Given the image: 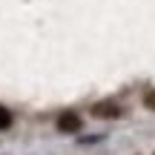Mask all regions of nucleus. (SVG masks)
<instances>
[{"label":"nucleus","instance_id":"obj_1","mask_svg":"<svg viewBox=\"0 0 155 155\" xmlns=\"http://www.w3.org/2000/svg\"><path fill=\"white\" fill-rule=\"evenodd\" d=\"M81 127H83V121H81L78 112H63V115L58 118V129H61V132H78Z\"/></svg>","mask_w":155,"mask_h":155},{"label":"nucleus","instance_id":"obj_2","mask_svg":"<svg viewBox=\"0 0 155 155\" xmlns=\"http://www.w3.org/2000/svg\"><path fill=\"white\" fill-rule=\"evenodd\" d=\"M95 115H98V118H115L118 115V106L115 104H98V106H95Z\"/></svg>","mask_w":155,"mask_h":155},{"label":"nucleus","instance_id":"obj_3","mask_svg":"<svg viewBox=\"0 0 155 155\" xmlns=\"http://www.w3.org/2000/svg\"><path fill=\"white\" fill-rule=\"evenodd\" d=\"M12 127V112L6 106H0V129H9Z\"/></svg>","mask_w":155,"mask_h":155},{"label":"nucleus","instance_id":"obj_4","mask_svg":"<svg viewBox=\"0 0 155 155\" xmlns=\"http://www.w3.org/2000/svg\"><path fill=\"white\" fill-rule=\"evenodd\" d=\"M144 104L150 106V109H155V89H152V92H150V95H147V98H144Z\"/></svg>","mask_w":155,"mask_h":155}]
</instances>
